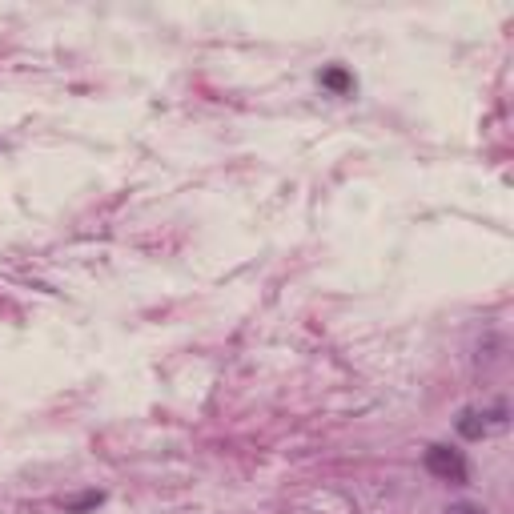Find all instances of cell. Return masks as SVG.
<instances>
[{
  "instance_id": "obj_1",
  "label": "cell",
  "mask_w": 514,
  "mask_h": 514,
  "mask_svg": "<svg viewBox=\"0 0 514 514\" xmlns=\"http://www.w3.org/2000/svg\"><path fill=\"white\" fill-rule=\"evenodd\" d=\"M426 470H430L434 478H442V482H466V462H462V454L450 450V446H430V450H426Z\"/></svg>"
},
{
  "instance_id": "obj_5",
  "label": "cell",
  "mask_w": 514,
  "mask_h": 514,
  "mask_svg": "<svg viewBox=\"0 0 514 514\" xmlns=\"http://www.w3.org/2000/svg\"><path fill=\"white\" fill-rule=\"evenodd\" d=\"M446 514H482V510H478V506H470V502H458V506H450Z\"/></svg>"
},
{
  "instance_id": "obj_4",
  "label": "cell",
  "mask_w": 514,
  "mask_h": 514,
  "mask_svg": "<svg viewBox=\"0 0 514 514\" xmlns=\"http://www.w3.org/2000/svg\"><path fill=\"white\" fill-rule=\"evenodd\" d=\"M97 502H101V494H85V498H77L69 510H89V506H97Z\"/></svg>"
},
{
  "instance_id": "obj_2",
  "label": "cell",
  "mask_w": 514,
  "mask_h": 514,
  "mask_svg": "<svg viewBox=\"0 0 514 514\" xmlns=\"http://www.w3.org/2000/svg\"><path fill=\"white\" fill-rule=\"evenodd\" d=\"M458 430H462L466 438H482V434H486V422H478V410H466V414L458 418Z\"/></svg>"
},
{
  "instance_id": "obj_3",
  "label": "cell",
  "mask_w": 514,
  "mask_h": 514,
  "mask_svg": "<svg viewBox=\"0 0 514 514\" xmlns=\"http://www.w3.org/2000/svg\"><path fill=\"white\" fill-rule=\"evenodd\" d=\"M322 85H330V89H338V93H346L354 81L342 73V69H330V73H322Z\"/></svg>"
}]
</instances>
